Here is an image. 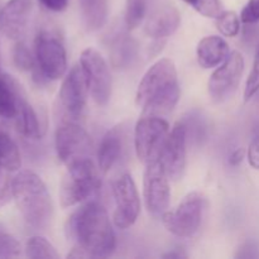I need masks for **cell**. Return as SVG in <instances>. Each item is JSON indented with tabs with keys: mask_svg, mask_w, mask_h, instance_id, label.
Returning <instances> with one entry per match:
<instances>
[{
	"mask_svg": "<svg viewBox=\"0 0 259 259\" xmlns=\"http://www.w3.org/2000/svg\"><path fill=\"white\" fill-rule=\"evenodd\" d=\"M66 233L75 243V249L85 257H109L115 250V232L108 211L98 201L86 202L73 211L68 218Z\"/></svg>",
	"mask_w": 259,
	"mask_h": 259,
	"instance_id": "cell-1",
	"label": "cell"
},
{
	"mask_svg": "<svg viewBox=\"0 0 259 259\" xmlns=\"http://www.w3.org/2000/svg\"><path fill=\"white\" fill-rule=\"evenodd\" d=\"M179 75L175 62L161 58L142 77L136 94V103L143 114L161 115L175 109L180 100Z\"/></svg>",
	"mask_w": 259,
	"mask_h": 259,
	"instance_id": "cell-2",
	"label": "cell"
},
{
	"mask_svg": "<svg viewBox=\"0 0 259 259\" xmlns=\"http://www.w3.org/2000/svg\"><path fill=\"white\" fill-rule=\"evenodd\" d=\"M13 199L23 219L35 229H43L50 224L53 215V204L47 186L37 174L20 171L12 180Z\"/></svg>",
	"mask_w": 259,
	"mask_h": 259,
	"instance_id": "cell-3",
	"label": "cell"
},
{
	"mask_svg": "<svg viewBox=\"0 0 259 259\" xmlns=\"http://www.w3.org/2000/svg\"><path fill=\"white\" fill-rule=\"evenodd\" d=\"M60 185V201L63 209L81 204L93 196L101 186L99 167L93 158L70 163Z\"/></svg>",
	"mask_w": 259,
	"mask_h": 259,
	"instance_id": "cell-4",
	"label": "cell"
},
{
	"mask_svg": "<svg viewBox=\"0 0 259 259\" xmlns=\"http://www.w3.org/2000/svg\"><path fill=\"white\" fill-rule=\"evenodd\" d=\"M205 199L194 191L187 194L175 210L162 215V223L171 234L179 238H191L199 232L204 214Z\"/></svg>",
	"mask_w": 259,
	"mask_h": 259,
	"instance_id": "cell-5",
	"label": "cell"
},
{
	"mask_svg": "<svg viewBox=\"0 0 259 259\" xmlns=\"http://www.w3.org/2000/svg\"><path fill=\"white\" fill-rule=\"evenodd\" d=\"M169 133V124L161 115L144 114L134 128V149L143 164L158 159L164 141Z\"/></svg>",
	"mask_w": 259,
	"mask_h": 259,
	"instance_id": "cell-6",
	"label": "cell"
},
{
	"mask_svg": "<svg viewBox=\"0 0 259 259\" xmlns=\"http://www.w3.org/2000/svg\"><path fill=\"white\" fill-rule=\"evenodd\" d=\"M34 57L40 76L56 81L67 71V53L62 40L50 30H40L34 39Z\"/></svg>",
	"mask_w": 259,
	"mask_h": 259,
	"instance_id": "cell-7",
	"label": "cell"
},
{
	"mask_svg": "<svg viewBox=\"0 0 259 259\" xmlns=\"http://www.w3.org/2000/svg\"><path fill=\"white\" fill-rule=\"evenodd\" d=\"M80 66L88 81L89 93L99 106H106L113 91L110 68L100 52L95 48H86L81 52Z\"/></svg>",
	"mask_w": 259,
	"mask_h": 259,
	"instance_id": "cell-8",
	"label": "cell"
},
{
	"mask_svg": "<svg viewBox=\"0 0 259 259\" xmlns=\"http://www.w3.org/2000/svg\"><path fill=\"white\" fill-rule=\"evenodd\" d=\"M55 147L58 159L66 166L80 159L91 158L94 143L85 128L75 121H65L56 131Z\"/></svg>",
	"mask_w": 259,
	"mask_h": 259,
	"instance_id": "cell-9",
	"label": "cell"
},
{
	"mask_svg": "<svg viewBox=\"0 0 259 259\" xmlns=\"http://www.w3.org/2000/svg\"><path fill=\"white\" fill-rule=\"evenodd\" d=\"M143 199L147 210L153 217H162L171 201L169 177L159 159L146 164L143 175Z\"/></svg>",
	"mask_w": 259,
	"mask_h": 259,
	"instance_id": "cell-10",
	"label": "cell"
},
{
	"mask_svg": "<svg viewBox=\"0 0 259 259\" xmlns=\"http://www.w3.org/2000/svg\"><path fill=\"white\" fill-rule=\"evenodd\" d=\"M113 196L115 210L114 225L118 229H129L136 224L141 212V199L137 185L129 174H123L113 182Z\"/></svg>",
	"mask_w": 259,
	"mask_h": 259,
	"instance_id": "cell-11",
	"label": "cell"
},
{
	"mask_svg": "<svg viewBox=\"0 0 259 259\" xmlns=\"http://www.w3.org/2000/svg\"><path fill=\"white\" fill-rule=\"evenodd\" d=\"M244 73L242 53L233 51L227 60L217 67L207 81V93L214 103H224L239 88Z\"/></svg>",
	"mask_w": 259,
	"mask_h": 259,
	"instance_id": "cell-12",
	"label": "cell"
},
{
	"mask_svg": "<svg viewBox=\"0 0 259 259\" xmlns=\"http://www.w3.org/2000/svg\"><path fill=\"white\" fill-rule=\"evenodd\" d=\"M186 147L187 125L184 121H179L169 131L158 157L169 180L177 181L184 176L187 157Z\"/></svg>",
	"mask_w": 259,
	"mask_h": 259,
	"instance_id": "cell-13",
	"label": "cell"
},
{
	"mask_svg": "<svg viewBox=\"0 0 259 259\" xmlns=\"http://www.w3.org/2000/svg\"><path fill=\"white\" fill-rule=\"evenodd\" d=\"M89 86L80 65H75L65 76L58 98L61 106L68 116L77 119L82 115L89 96Z\"/></svg>",
	"mask_w": 259,
	"mask_h": 259,
	"instance_id": "cell-14",
	"label": "cell"
},
{
	"mask_svg": "<svg viewBox=\"0 0 259 259\" xmlns=\"http://www.w3.org/2000/svg\"><path fill=\"white\" fill-rule=\"evenodd\" d=\"M32 0H9L0 9V32L9 39H19L27 29Z\"/></svg>",
	"mask_w": 259,
	"mask_h": 259,
	"instance_id": "cell-15",
	"label": "cell"
},
{
	"mask_svg": "<svg viewBox=\"0 0 259 259\" xmlns=\"http://www.w3.org/2000/svg\"><path fill=\"white\" fill-rule=\"evenodd\" d=\"M124 137H125V129L123 124H120L109 129L101 138L96 152V158H98L99 169L103 174H108L120 159L124 149Z\"/></svg>",
	"mask_w": 259,
	"mask_h": 259,
	"instance_id": "cell-16",
	"label": "cell"
},
{
	"mask_svg": "<svg viewBox=\"0 0 259 259\" xmlns=\"http://www.w3.org/2000/svg\"><path fill=\"white\" fill-rule=\"evenodd\" d=\"M181 15L180 12L172 5L156 10L144 25V32L153 39H163L174 34L180 27Z\"/></svg>",
	"mask_w": 259,
	"mask_h": 259,
	"instance_id": "cell-17",
	"label": "cell"
},
{
	"mask_svg": "<svg viewBox=\"0 0 259 259\" xmlns=\"http://www.w3.org/2000/svg\"><path fill=\"white\" fill-rule=\"evenodd\" d=\"M229 55V45L224 38L219 35L204 37L196 47L197 62L202 68H206V70L222 65Z\"/></svg>",
	"mask_w": 259,
	"mask_h": 259,
	"instance_id": "cell-18",
	"label": "cell"
},
{
	"mask_svg": "<svg viewBox=\"0 0 259 259\" xmlns=\"http://www.w3.org/2000/svg\"><path fill=\"white\" fill-rule=\"evenodd\" d=\"M15 124L17 129L23 137L32 141L40 139L43 136V128L40 124L39 118H38L37 111L32 106V104L28 101L25 95L20 98L19 106H18V113L15 116Z\"/></svg>",
	"mask_w": 259,
	"mask_h": 259,
	"instance_id": "cell-19",
	"label": "cell"
},
{
	"mask_svg": "<svg viewBox=\"0 0 259 259\" xmlns=\"http://www.w3.org/2000/svg\"><path fill=\"white\" fill-rule=\"evenodd\" d=\"M23 94L14 78L0 73V118L15 119Z\"/></svg>",
	"mask_w": 259,
	"mask_h": 259,
	"instance_id": "cell-20",
	"label": "cell"
},
{
	"mask_svg": "<svg viewBox=\"0 0 259 259\" xmlns=\"http://www.w3.org/2000/svg\"><path fill=\"white\" fill-rule=\"evenodd\" d=\"M81 17L90 32L101 29L108 22L109 0H80Z\"/></svg>",
	"mask_w": 259,
	"mask_h": 259,
	"instance_id": "cell-21",
	"label": "cell"
},
{
	"mask_svg": "<svg viewBox=\"0 0 259 259\" xmlns=\"http://www.w3.org/2000/svg\"><path fill=\"white\" fill-rule=\"evenodd\" d=\"M0 164L9 172H15L22 166V157L15 142L9 134L0 129Z\"/></svg>",
	"mask_w": 259,
	"mask_h": 259,
	"instance_id": "cell-22",
	"label": "cell"
},
{
	"mask_svg": "<svg viewBox=\"0 0 259 259\" xmlns=\"http://www.w3.org/2000/svg\"><path fill=\"white\" fill-rule=\"evenodd\" d=\"M137 52H138V46L133 38L123 37L119 38L114 45L111 58H113L114 66L119 68L128 67L136 60Z\"/></svg>",
	"mask_w": 259,
	"mask_h": 259,
	"instance_id": "cell-23",
	"label": "cell"
},
{
	"mask_svg": "<svg viewBox=\"0 0 259 259\" xmlns=\"http://www.w3.org/2000/svg\"><path fill=\"white\" fill-rule=\"evenodd\" d=\"M25 255L33 259H58L60 254L57 253L52 243L48 242L46 238L35 235L29 238L25 243Z\"/></svg>",
	"mask_w": 259,
	"mask_h": 259,
	"instance_id": "cell-24",
	"label": "cell"
},
{
	"mask_svg": "<svg viewBox=\"0 0 259 259\" xmlns=\"http://www.w3.org/2000/svg\"><path fill=\"white\" fill-rule=\"evenodd\" d=\"M240 17L235 12L227 10L217 18V28L224 37H237L240 32Z\"/></svg>",
	"mask_w": 259,
	"mask_h": 259,
	"instance_id": "cell-25",
	"label": "cell"
},
{
	"mask_svg": "<svg viewBox=\"0 0 259 259\" xmlns=\"http://www.w3.org/2000/svg\"><path fill=\"white\" fill-rule=\"evenodd\" d=\"M147 12V0H126L125 25L128 29H136L143 22Z\"/></svg>",
	"mask_w": 259,
	"mask_h": 259,
	"instance_id": "cell-26",
	"label": "cell"
},
{
	"mask_svg": "<svg viewBox=\"0 0 259 259\" xmlns=\"http://www.w3.org/2000/svg\"><path fill=\"white\" fill-rule=\"evenodd\" d=\"M187 5L196 10L199 14L206 18H215L217 19L223 13L222 3L220 0H182Z\"/></svg>",
	"mask_w": 259,
	"mask_h": 259,
	"instance_id": "cell-27",
	"label": "cell"
},
{
	"mask_svg": "<svg viewBox=\"0 0 259 259\" xmlns=\"http://www.w3.org/2000/svg\"><path fill=\"white\" fill-rule=\"evenodd\" d=\"M22 252V245L17 238L8 233L0 225V258L18 257Z\"/></svg>",
	"mask_w": 259,
	"mask_h": 259,
	"instance_id": "cell-28",
	"label": "cell"
},
{
	"mask_svg": "<svg viewBox=\"0 0 259 259\" xmlns=\"http://www.w3.org/2000/svg\"><path fill=\"white\" fill-rule=\"evenodd\" d=\"M13 61L17 68L22 71L33 70L35 65V57H33L32 52L24 43H17L13 50Z\"/></svg>",
	"mask_w": 259,
	"mask_h": 259,
	"instance_id": "cell-29",
	"label": "cell"
},
{
	"mask_svg": "<svg viewBox=\"0 0 259 259\" xmlns=\"http://www.w3.org/2000/svg\"><path fill=\"white\" fill-rule=\"evenodd\" d=\"M259 91V56H255L253 67L248 75L244 88V100L249 101Z\"/></svg>",
	"mask_w": 259,
	"mask_h": 259,
	"instance_id": "cell-30",
	"label": "cell"
},
{
	"mask_svg": "<svg viewBox=\"0 0 259 259\" xmlns=\"http://www.w3.org/2000/svg\"><path fill=\"white\" fill-rule=\"evenodd\" d=\"M240 20L244 24H255L259 22V0H248L240 13Z\"/></svg>",
	"mask_w": 259,
	"mask_h": 259,
	"instance_id": "cell-31",
	"label": "cell"
},
{
	"mask_svg": "<svg viewBox=\"0 0 259 259\" xmlns=\"http://www.w3.org/2000/svg\"><path fill=\"white\" fill-rule=\"evenodd\" d=\"M247 159L252 168L259 169V129L255 132L254 137L248 146Z\"/></svg>",
	"mask_w": 259,
	"mask_h": 259,
	"instance_id": "cell-32",
	"label": "cell"
},
{
	"mask_svg": "<svg viewBox=\"0 0 259 259\" xmlns=\"http://www.w3.org/2000/svg\"><path fill=\"white\" fill-rule=\"evenodd\" d=\"M39 3L47 10L55 13L63 12L68 5V0H39Z\"/></svg>",
	"mask_w": 259,
	"mask_h": 259,
	"instance_id": "cell-33",
	"label": "cell"
},
{
	"mask_svg": "<svg viewBox=\"0 0 259 259\" xmlns=\"http://www.w3.org/2000/svg\"><path fill=\"white\" fill-rule=\"evenodd\" d=\"M13 199L12 181L0 185V207L5 206Z\"/></svg>",
	"mask_w": 259,
	"mask_h": 259,
	"instance_id": "cell-34",
	"label": "cell"
},
{
	"mask_svg": "<svg viewBox=\"0 0 259 259\" xmlns=\"http://www.w3.org/2000/svg\"><path fill=\"white\" fill-rule=\"evenodd\" d=\"M245 156H247V152L243 148L234 149L229 156V163L232 164V166H238V164L242 163Z\"/></svg>",
	"mask_w": 259,
	"mask_h": 259,
	"instance_id": "cell-35",
	"label": "cell"
},
{
	"mask_svg": "<svg viewBox=\"0 0 259 259\" xmlns=\"http://www.w3.org/2000/svg\"><path fill=\"white\" fill-rule=\"evenodd\" d=\"M162 257L166 259H181V258H187V254L184 252V250L176 248V249H172L169 250V252H167L166 254H163Z\"/></svg>",
	"mask_w": 259,
	"mask_h": 259,
	"instance_id": "cell-36",
	"label": "cell"
},
{
	"mask_svg": "<svg viewBox=\"0 0 259 259\" xmlns=\"http://www.w3.org/2000/svg\"><path fill=\"white\" fill-rule=\"evenodd\" d=\"M257 56H259V48H258V53H257Z\"/></svg>",
	"mask_w": 259,
	"mask_h": 259,
	"instance_id": "cell-37",
	"label": "cell"
},
{
	"mask_svg": "<svg viewBox=\"0 0 259 259\" xmlns=\"http://www.w3.org/2000/svg\"><path fill=\"white\" fill-rule=\"evenodd\" d=\"M0 167H2V164H0Z\"/></svg>",
	"mask_w": 259,
	"mask_h": 259,
	"instance_id": "cell-38",
	"label": "cell"
}]
</instances>
